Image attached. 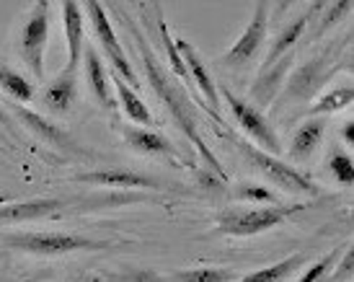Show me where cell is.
<instances>
[{"instance_id":"8fae6325","label":"cell","mask_w":354,"mask_h":282,"mask_svg":"<svg viewBox=\"0 0 354 282\" xmlns=\"http://www.w3.org/2000/svg\"><path fill=\"white\" fill-rule=\"evenodd\" d=\"M295 55L297 52H290L285 58H279L277 62H272L269 68H261L259 70V76L256 80L251 83L248 88V104L259 112H264L269 109L272 104L277 101V96L282 94V88H285V80L290 76V70L295 65Z\"/></svg>"},{"instance_id":"836d02e7","label":"cell","mask_w":354,"mask_h":282,"mask_svg":"<svg viewBox=\"0 0 354 282\" xmlns=\"http://www.w3.org/2000/svg\"><path fill=\"white\" fill-rule=\"evenodd\" d=\"M57 282H86V280H57Z\"/></svg>"},{"instance_id":"484cf974","label":"cell","mask_w":354,"mask_h":282,"mask_svg":"<svg viewBox=\"0 0 354 282\" xmlns=\"http://www.w3.org/2000/svg\"><path fill=\"white\" fill-rule=\"evenodd\" d=\"M349 10H352V0H336V3H324V8L318 10V13H321V21H318L315 31H318V34H324V31L334 29L339 21L349 16Z\"/></svg>"},{"instance_id":"2e32d148","label":"cell","mask_w":354,"mask_h":282,"mask_svg":"<svg viewBox=\"0 0 354 282\" xmlns=\"http://www.w3.org/2000/svg\"><path fill=\"white\" fill-rule=\"evenodd\" d=\"M83 70H86V80H88L91 86V94L93 98L99 101L104 109H111L117 107V96H114V86H111V76H109L106 65H104V60H101L99 49L93 47H86L83 49Z\"/></svg>"},{"instance_id":"83f0119b","label":"cell","mask_w":354,"mask_h":282,"mask_svg":"<svg viewBox=\"0 0 354 282\" xmlns=\"http://www.w3.org/2000/svg\"><path fill=\"white\" fill-rule=\"evenodd\" d=\"M238 200H243V202H254L256 207H264V204H279V197L272 192V189H266V186H259V184H238L236 189Z\"/></svg>"},{"instance_id":"cb8c5ba5","label":"cell","mask_w":354,"mask_h":282,"mask_svg":"<svg viewBox=\"0 0 354 282\" xmlns=\"http://www.w3.org/2000/svg\"><path fill=\"white\" fill-rule=\"evenodd\" d=\"M168 282H236L238 272L227 267H192V270H176L166 277Z\"/></svg>"},{"instance_id":"5b68a950","label":"cell","mask_w":354,"mask_h":282,"mask_svg":"<svg viewBox=\"0 0 354 282\" xmlns=\"http://www.w3.org/2000/svg\"><path fill=\"white\" fill-rule=\"evenodd\" d=\"M86 10H88V19H91V31H93V37L99 42L101 60H106L109 65H111V70L117 73V78H122L127 86L138 88L135 68H132V62H129L122 42L117 39V29L109 21L106 6L99 3V0H91V3H86Z\"/></svg>"},{"instance_id":"52a82bcc","label":"cell","mask_w":354,"mask_h":282,"mask_svg":"<svg viewBox=\"0 0 354 282\" xmlns=\"http://www.w3.org/2000/svg\"><path fill=\"white\" fill-rule=\"evenodd\" d=\"M47 44H50V3L39 0V3L31 6L29 16H26L19 31V39H16L21 60L34 73V78H44Z\"/></svg>"},{"instance_id":"ba28073f","label":"cell","mask_w":354,"mask_h":282,"mask_svg":"<svg viewBox=\"0 0 354 282\" xmlns=\"http://www.w3.org/2000/svg\"><path fill=\"white\" fill-rule=\"evenodd\" d=\"M266 34H269V3H256L254 13H251V21L246 24L243 34H241V37L227 47L225 55L220 58V65L230 70L248 68V65L264 52Z\"/></svg>"},{"instance_id":"f1b7e54d","label":"cell","mask_w":354,"mask_h":282,"mask_svg":"<svg viewBox=\"0 0 354 282\" xmlns=\"http://www.w3.org/2000/svg\"><path fill=\"white\" fill-rule=\"evenodd\" d=\"M106 282H168L163 274H158L156 270H145V267H127L119 272H109Z\"/></svg>"},{"instance_id":"ffe728a7","label":"cell","mask_w":354,"mask_h":282,"mask_svg":"<svg viewBox=\"0 0 354 282\" xmlns=\"http://www.w3.org/2000/svg\"><path fill=\"white\" fill-rule=\"evenodd\" d=\"M111 86H114V91H117V98H119V107H122V112H124V117L132 122V125L138 127H150L153 125V114H150V109L145 107V101L135 94V88L127 86L122 78H111Z\"/></svg>"},{"instance_id":"7a4b0ae2","label":"cell","mask_w":354,"mask_h":282,"mask_svg":"<svg viewBox=\"0 0 354 282\" xmlns=\"http://www.w3.org/2000/svg\"><path fill=\"white\" fill-rule=\"evenodd\" d=\"M305 204H264V207H246V210H223L217 215L215 233L227 238H251V236L266 233L277 225H282L287 218L303 213Z\"/></svg>"},{"instance_id":"8992f818","label":"cell","mask_w":354,"mask_h":282,"mask_svg":"<svg viewBox=\"0 0 354 282\" xmlns=\"http://www.w3.org/2000/svg\"><path fill=\"white\" fill-rule=\"evenodd\" d=\"M339 62H331L328 55H315V58L305 60L303 65H297L295 70H290V76L282 88V98L277 107L285 104H305L321 94V88L336 76Z\"/></svg>"},{"instance_id":"4fadbf2b","label":"cell","mask_w":354,"mask_h":282,"mask_svg":"<svg viewBox=\"0 0 354 282\" xmlns=\"http://www.w3.org/2000/svg\"><path fill=\"white\" fill-rule=\"evenodd\" d=\"M75 182L83 184H99V186H124V189H166L163 182H158L156 176L140 174V171H129V168H96L88 174L73 176Z\"/></svg>"},{"instance_id":"44dd1931","label":"cell","mask_w":354,"mask_h":282,"mask_svg":"<svg viewBox=\"0 0 354 282\" xmlns=\"http://www.w3.org/2000/svg\"><path fill=\"white\" fill-rule=\"evenodd\" d=\"M305 259H308L305 254H290L287 259H279L277 264H269V267H264V270H256V272L243 274V277H238L236 282H285L303 267Z\"/></svg>"},{"instance_id":"7402d4cb","label":"cell","mask_w":354,"mask_h":282,"mask_svg":"<svg viewBox=\"0 0 354 282\" xmlns=\"http://www.w3.org/2000/svg\"><path fill=\"white\" fill-rule=\"evenodd\" d=\"M10 109H13V114H16L19 122H24V125L29 127L31 135L41 137V140H47L52 146H65V135H62V130H59L57 125H52V122H47L41 114H37V112H31V109H26V107H21V104H13Z\"/></svg>"},{"instance_id":"1f68e13d","label":"cell","mask_w":354,"mask_h":282,"mask_svg":"<svg viewBox=\"0 0 354 282\" xmlns=\"http://www.w3.org/2000/svg\"><path fill=\"white\" fill-rule=\"evenodd\" d=\"M0 282H34L31 277H24V280H0Z\"/></svg>"},{"instance_id":"277c9868","label":"cell","mask_w":354,"mask_h":282,"mask_svg":"<svg viewBox=\"0 0 354 282\" xmlns=\"http://www.w3.org/2000/svg\"><path fill=\"white\" fill-rule=\"evenodd\" d=\"M233 143L241 148V153L246 156V161L254 166L259 174L264 176V179H269L272 184H277L282 192H287V195L315 197L321 192L310 176L300 174L295 166H290L287 161H282V158L269 156V153H264L261 148H256L254 143H248L243 137H233Z\"/></svg>"},{"instance_id":"4dcf8cb0","label":"cell","mask_w":354,"mask_h":282,"mask_svg":"<svg viewBox=\"0 0 354 282\" xmlns=\"http://www.w3.org/2000/svg\"><path fill=\"white\" fill-rule=\"evenodd\" d=\"M0 125L10 127V119H8V114H6V109H3V107H0Z\"/></svg>"},{"instance_id":"9a60e30c","label":"cell","mask_w":354,"mask_h":282,"mask_svg":"<svg viewBox=\"0 0 354 282\" xmlns=\"http://www.w3.org/2000/svg\"><path fill=\"white\" fill-rule=\"evenodd\" d=\"M321 6H324V3H313L308 13L297 16V19H292L287 26H282V29H279V34L272 39V44H269V49H266L261 68H269V65H272V62H277L279 58H285V55H290V52H295V44L303 39V34L308 31L310 21H313V16L318 13V8H321ZM261 68H259V70H261Z\"/></svg>"},{"instance_id":"7c38bea8","label":"cell","mask_w":354,"mask_h":282,"mask_svg":"<svg viewBox=\"0 0 354 282\" xmlns=\"http://www.w3.org/2000/svg\"><path fill=\"white\" fill-rule=\"evenodd\" d=\"M65 210V202L59 197H37V200H16V202L0 204V225L31 223L44 218H59Z\"/></svg>"},{"instance_id":"4316f807","label":"cell","mask_w":354,"mask_h":282,"mask_svg":"<svg viewBox=\"0 0 354 282\" xmlns=\"http://www.w3.org/2000/svg\"><path fill=\"white\" fill-rule=\"evenodd\" d=\"M328 171L339 184H352L354 182V161L346 150H334L328 158Z\"/></svg>"},{"instance_id":"e0dca14e","label":"cell","mask_w":354,"mask_h":282,"mask_svg":"<svg viewBox=\"0 0 354 282\" xmlns=\"http://www.w3.org/2000/svg\"><path fill=\"white\" fill-rule=\"evenodd\" d=\"M122 137L127 140L129 148L138 150L140 156H168V158L178 156V148L163 132L150 130V127L122 125Z\"/></svg>"},{"instance_id":"d6986e66","label":"cell","mask_w":354,"mask_h":282,"mask_svg":"<svg viewBox=\"0 0 354 282\" xmlns=\"http://www.w3.org/2000/svg\"><path fill=\"white\" fill-rule=\"evenodd\" d=\"M75 98H78V76L59 70V76L52 80L50 86H47V91H44V104H47V109H52V112L65 114V112L73 109Z\"/></svg>"},{"instance_id":"5bb4252c","label":"cell","mask_w":354,"mask_h":282,"mask_svg":"<svg viewBox=\"0 0 354 282\" xmlns=\"http://www.w3.org/2000/svg\"><path fill=\"white\" fill-rule=\"evenodd\" d=\"M62 24H65V39H68V65L65 73L78 76V65L86 49V29H83V6L75 0L62 3Z\"/></svg>"},{"instance_id":"9c48e42d","label":"cell","mask_w":354,"mask_h":282,"mask_svg":"<svg viewBox=\"0 0 354 282\" xmlns=\"http://www.w3.org/2000/svg\"><path fill=\"white\" fill-rule=\"evenodd\" d=\"M220 94H223V98H225L230 114L236 117L238 127H241V130L254 140V146L261 148V150L269 153V156L279 158V153H282V143H279L274 127L269 125V119H266L264 112L254 109L246 98L236 96L230 88H220Z\"/></svg>"},{"instance_id":"603a6c76","label":"cell","mask_w":354,"mask_h":282,"mask_svg":"<svg viewBox=\"0 0 354 282\" xmlns=\"http://www.w3.org/2000/svg\"><path fill=\"white\" fill-rule=\"evenodd\" d=\"M0 88H3L16 104H29L31 98H34V94H37L34 83H31L24 73L6 65L3 60H0Z\"/></svg>"},{"instance_id":"3957f363","label":"cell","mask_w":354,"mask_h":282,"mask_svg":"<svg viewBox=\"0 0 354 282\" xmlns=\"http://www.w3.org/2000/svg\"><path fill=\"white\" fill-rule=\"evenodd\" d=\"M8 249L34 256H68L78 252H106L111 243L104 238H88L80 233H55V231H31V233H8L3 238Z\"/></svg>"},{"instance_id":"d4e9b609","label":"cell","mask_w":354,"mask_h":282,"mask_svg":"<svg viewBox=\"0 0 354 282\" xmlns=\"http://www.w3.org/2000/svg\"><path fill=\"white\" fill-rule=\"evenodd\" d=\"M352 101H354V88H352V83H349V86L334 88V91L324 94L318 101H313V104H310V109H308V114H310V117L336 114V112H342V109L352 107Z\"/></svg>"},{"instance_id":"30bf717a","label":"cell","mask_w":354,"mask_h":282,"mask_svg":"<svg viewBox=\"0 0 354 282\" xmlns=\"http://www.w3.org/2000/svg\"><path fill=\"white\" fill-rule=\"evenodd\" d=\"M174 42H176V49H178V55H181V62H184V68H187L189 78L194 83L197 96L202 94L199 101H202L207 107V112L223 125V117H220V94H217L215 78H212V73L207 70L205 60L199 55V49L194 47V44H189L187 39H174Z\"/></svg>"},{"instance_id":"ac0fdd59","label":"cell","mask_w":354,"mask_h":282,"mask_svg":"<svg viewBox=\"0 0 354 282\" xmlns=\"http://www.w3.org/2000/svg\"><path fill=\"white\" fill-rule=\"evenodd\" d=\"M324 135H326V119L310 117L308 122H303L295 130V135L290 140V156L295 158V161H308L321 148Z\"/></svg>"},{"instance_id":"d6a6232c","label":"cell","mask_w":354,"mask_h":282,"mask_svg":"<svg viewBox=\"0 0 354 282\" xmlns=\"http://www.w3.org/2000/svg\"><path fill=\"white\" fill-rule=\"evenodd\" d=\"M8 202V195H6V192H0V204H6Z\"/></svg>"},{"instance_id":"f546056e","label":"cell","mask_w":354,"mask_h":282,"mask_svg":"<svg viewBox=\"0 0 354 282\" xmlns=\"http://www.w3.org/2000/svg\"><path fill=\"white\" fill-rule=\"evenodd\" d=\"M342 135H344V143H346V146L352 148V146H354V122H352V119H349V122L344 125V130H342Z\"/></svg>"},{"instance_id":"6da1fadb","label":"cell","mask_w":354,"mask_h":282,"mask_svg":"<svg viewBox=\"0 0 354 282\" xmlns=\"http://www.w3.org/2000/svg\"><path fill=\"white\" fill-rule=\"evenodd\" d=\"M119 16H122V21H124V24H127V29L132 31V39H135V44H138L140 60H142V73H145V78H148L150 88L156 91V96L160 98V101H163V107L168 109V114H171V119H174V125H176L178 130L187 135V140L192 143V146L197 148L199 156H202V161H205V164L215 171L217 179H220V182H225V168L220 166L217 156L209 150V146H207L205 137H202V132H199L197 109H194V104H192L187 88H181L176 80L168 76V70L160 65V60H158V55L153 52L150 42L145 39L142 29H140V26H135V24L129 21V16H124V13H119Z\"/></svg>"}]
</instances>
